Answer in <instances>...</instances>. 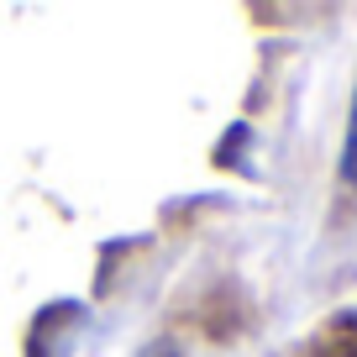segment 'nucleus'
<instances>
[{"label":"nucleus","mask_w":357,"mask_h":357,"mask_svg":"<svg viewBox=\"0 0 357 357\" xmlns=\"http://www.w3.org/2000/svg\"><path fill=\"white\" fill-rule=\"evenodd\" d=\"M342 184L357 195V100H352V121H347V142H342Z\"/></svg>","instance_id":"f257e3e1"},{"label":"nucleus","mask_w":357,"mask_h":357,"mask_svg":"<svg viewBox=\"0 0 357 357\" xmlns=\"http://www.w3.org/2000/svg\"><path fill=\"white\" fill-rule=\"evenodd\" d=\"M142 357H174V352H168V347H153V352H142Z\"/></svg>","instance_id":"f03ea898"}]
</instances>
